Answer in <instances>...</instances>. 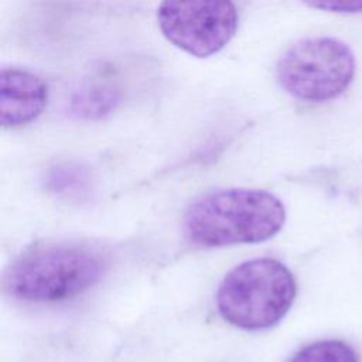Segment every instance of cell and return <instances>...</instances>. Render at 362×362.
<instances>
[{
  "instance_id": "1",
  "label": "cell",
  "mask_w": 362,
  "mask_h": 362,
  "mask_svg": "<svg viewBox=\"0 0 362 362\" xmlns=\"http://www.w3.org/2000/svg\"><path fill=\"white\" fill-rule=\"evenodd\" d=\"M284 221V205L274 194L228 188L192 202L184 215V232L189 242L205 247L257 243L273 238Z\"/></svg>"
},
{
  "instance_id": "2",
  "label": "cell",
  "mask_w": 362,
  "mask_h": 362,
  "mask_svg": "<svg viewBox=\"0 0 362 362\" xmlns=\"http://www.w3.org/2000/svg\"><path fill=\"white\" fill-rule=\"evenodd\" d=\"M107 256L85 243H45L17 256L4 276L6 291L23 301L55 303L96 284Z\"/></svg>"
},
{
  "instance_id": "3",
  "label": "cell",
  "mask_w": 362,
  "mask_h": 362,
  "mask_svg": "<svg viewBox=\"0 0 362 362\" xmlns=\"http://www.w3.org/2000/svg\"><path fill=\"white\" fill-rule=\"evenodd\" d=\"M296 293V279L281 262L257 257L226 273L218 287L216 307L230 325L259 331L276 325L287 314Z\"/></svg>"
},
{
  "instance_id": "4",
  "label": "cell",
  "mask_w": 362,
  "mask_h": 362,
  "mask_svg": "<svg viewBox=\"0 0 362 362\" xmlns=\"http://www.w3.org/2000/svg\"><path fill=\"white\" fill-rule=\"evenodd\" d=\"M355 55L334 37H308L291 44L276 64L280 86L304 102H327L342 95L355 75Z\"/></svg>"
},
{
  "instance_id": "5",
  "label": "cell",
  "mask_w": 362,
  "mask_h": 362,
  "mask_svg": "<svg viewBox=\"0 0 362 362\" xmlns=\"http://www.w3.org/2000/svg\"><path fill=\"white\" fill-rule=\"evenodd\" d=\"M157 21L173 45L192 57L206 58L233 38L239 14L233 0H161Z\"/></svg>"
},
{
  "instance_id": "6",
  "label": "cell",
  "mask_w": 362,
  "mask_h": 362,
  "mask_svg": "<svg viewBox=\"0 0 362 362\" xmlns=\"http://www.w3.org/2000/svg\"><path fill=\"white\" fill-rule=\"evenodd\" d=\"M49 89L37 74L21 68L0 71V123L3 127L24 126L47 106Z\"/></svg>"
},
{
  "instance_id": "7",
  "label": "cell",
  "mask_w": 362,
  "mask_h": 362,
  "mask_svg": "<svg viewBox=\"0 0 362 362\" xmlns=\"http://www.w3.org/2000/svg\"><path fill=\"white\" fill-rule=\"evenodd\" d=\"M120 102V93L115 88L92 83L78 89L71 98L69 110L79 119H102L110 115Z\"/></svg>"
},
{
  "instance_id": "8",
  "label": "cell",
  "mask_w": 362,
  "mask_h": 362,
  "mask_svg": "<svg viewBox=\"0 0 362 362\" xmlns=\"http://www.w3.org/2000/svg\"><path fill=\"white\" fill-rule=\"evenodd\" d=\"M290 362H358V356L348 344L327 339L304 346Z\"/></svg>"
},
{
  "instance_id": "9",
  "label": "cell",
  "mask_w": 362,
  "mask_h": 362,
  "mask_svg": "<svg viewBox=\"0 0 362 362\" xmlns=\"http://www.w3.org/2000/svg\"><path fill=\"white\" fill-rule=\"evenodd\" d=\"M88 173L76 164L64 163L52 167L47 177V185L55 192L74 195L88 188Z\"/></svg>"
},
{
  "instance_id": "10",
  "label": "cell",
  "mask_w": 362,
  "mask_h": 362,
  "mask_svg": "<svg viewBox=\"0 0 362 362\" xmlns=\"http://www.w3.org/2000/svg\"><path fill=\"white\" fill-rule=\"evenodd\" d=\"M305 6L329 13H359L362 0H301Z\"/></svg>"
}]
</instances>
